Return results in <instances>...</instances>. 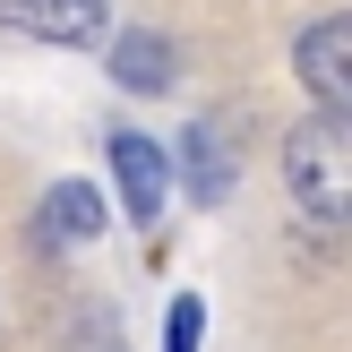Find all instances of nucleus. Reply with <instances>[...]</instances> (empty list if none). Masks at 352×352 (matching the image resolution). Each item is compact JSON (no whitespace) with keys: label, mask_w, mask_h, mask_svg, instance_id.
<instances>
[{"label":"nucleus","mask_w":352,"mask_h":352,"mask_svg":"<svg viewBox=\"0 0 352 352\" xmlns=\"http://www.w3.org/2000/svg\"><path fill=\"white\" fill-rule=\"evenodd\" d=\"M284 181L318 223H344V206H352V129H344V112H309L284 138Z\"/></svg>","instance_id":"f257e3e1"},{"label":"nucleus","mask_w":352,"mask_h":352,"mask_svg":"<svg viewBox=\"0 0 352 352\" xmlns=\"http://www.w3.org/2000/svg\"><path fill=\"white\" fill-rule=\"evenodd\" d=\"M292 69H301L318 112H352V17H318L292 52Z\"/></svg>","instance_id":"f03ea898"},{"label":"nucleus","mask_w":352,"mask_h":352,"mask_svg":"<svg viewBox=\"0 0 352 352\" xmlns=\"http://www.w3.org/2000/svg\"><path fill=\"white\" fill-rule=\"evenodd\" d=\"M112 181H120L129 223H155V215H164V189H172V164H164V146H146L138 129H120L112 138Z\"/></svg>","instance_id":"7ed1b4c3"},{"label":"nucleus","mask_w":352,"mask_h":352,"mask_svg":"<svg viewBox=\"0 0 352 352\" xmlns=\"http://www.w3.org/2000/svg\"><path fill=\"white\" fill-rule=\"evenodd\" d=\"M0 26L43 34V43H95L103 34V0H0Z\"/></svg>","instance_id":"20e7f679"},{"label":"nucleus","mask_w":352,"mask_h":352,"mask_svg":"<svg viewBox=\"0 0 352 352\" xmlns=\"http://www.w3.org/2000/svg\"><path fill=\"white\" fill-rule=\"evenodd\" d=\"M112 78L129 86V95H164V86L181 78V52H172V34H146V26L120 34V43H112Z\"/></svg>","instance_id":"39448f33"},{"label":"nucleus","mask_w":352,"mask_h":352,"mask_svg":"<svg viewBox=\"0 0 352 352\" xmlns=\"http://www.w3.org/2000/svg\"><path fill=\"white\" fill-rule=\"evenodd\" d=\"M181 164H189V198L215 206L223 189H232V138H223L215 120H198V129H189V146H181Z\"/></svg>","instance_id":"423d86ee"},{"label":"nucleus","mask_w":352,"mask_h":352,"mask_svg":"<svg viewBox=\"0 0 352 352\" xmlns=\"http://www.w3.org/2000/svg\"><path fill=\"white\" fill-rule=\"evenodd\" d=\"M43 232H52V241H95V232H103V198H95L86 181H60L52 206H43Z\"/></svg>","instance_id":"0eeeda50"},{"label":"nucleus","mask_w":352,"mask_h":352,"mask_svg":"<svg viewBox=\"0 0 352 352\" xmlns=\"http://www.w3.org/2000/svg\"><path fill=\"white\" fill-rule=\"evenodd\" d=\"M198 327H206V309L181 292V301H172V336H164V352H198Z\"/></svg>","instance_id":"6e6552de"}]
</instances>
